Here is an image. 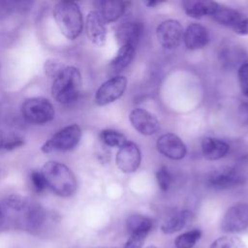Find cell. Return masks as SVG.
Instances as JSON below:
<instances>
[{"label":"cell","instance_id":"obj_4","mask_svg":"<svg viewBox=\"0 0 248 248\" xmlns=\"http://www.w3.org/2000/svg\"><path fill=\"white\" fill-rule=\"evenodd\" d=\"M21 114L28 122L42 125L53 120L55 109L49 100L43 97H33L22 103Z\"/></svg>","mask_w":248,"mask_h":248},{"label":"cell","instance_id":"obj_29","mask_svg":"<svg viewBox=\"0 0 248 248\" xmlns=\"http://www.w3.org/2000/svg\"><path fill=\"white\" fill-rule=\"evenodd\" d=\"M65 68L63 63L57 59H47L44 64V70L46 75L50 78H55L60 72Z\"/></svg>","mask_w":248,"mask_h":248},{"label":"cell","instance_id":"obj_39","mask_svg":"<svg viewBox=\"0 0 248 248\" xmlns=\"http://www.w3.org/2000/svg\"><path fill=\"white\" fill-rule=\"evenodd\" d=\"M4 137H3V135L1 134V132H0V149L1 148H3V144H4Z\"/></svg>","mask_w":248,"mask_h":248},{"label":"cell","instance_id":"obj_25","mask_svg":"<svg viewBox=\"0 0 248 248\" xmlns=\"http://www.w3.org/2000/svg\"><path fill=\"white\" fill-rule=\"evenodd\" d=\"M31 203L28 198L17 194L9 195L4 200L5 206L16 212H26Z\"/></svg>","mask_w":248,"mask_h":248},{"label":"cell","instance_id":"obj_16","mask_svg":"<svg viewBox=\"0 0 248 248\" xmlns=\"http://www.w3.org/2000/svg\"><path fill=\"white\" fill-rule=\"evenodd\" d=\"M97 12L101 15L105 22H114L118 20L125 12L126 3L120 0H101L95 2Z\"/></svg>","mask_w":248,"mask_h":248},{"label":"cell","instance_id":"obj_21","mask_svg":"<svg viewBox=\"0 0 248 248\" xmlns=\"http://www.w3.org/2000/svg\"><path fill=\"white\" fill-rule=\"evenodd\" d=\"M26 213V228L31 233H37L45 225L46 212L38 203H31Z\"/></svg>","mask_w":248,"mask_h":248},{"label":"cell","instance_id":"obj_24","mask_svg":"<svg viewBox=\"0 0 248 248\" xmlns=\"http://www.w3.org/2000/svg\"><path fill=\"white\" fill-rule=\"evenodd\" d=\"M100 139L107 146L119 148L128 141L125 135H123L121 132L110 129L103 130L100 133Z\"/></svg>","mask_w":248,"mask_h":248},{"label":"cell","instance_id":"obj_1","mask_svg":"<svg viewBox=\"0 0 248 248\" xmlns=\"http://www.w3.org/2000/svg\"><path fill=\"white\" fill-rule=\"evenodd\" d=\"M47 187L62 198L73 196L78 189V181L73 171L64 164L56 161L45 163L41 170Z\"/></svg>","mask_w":248,"mask_h":248},{"label":"cell","instance_id":"obj_28","mask_svg":"<svg viewBox=\"0 0 248 248\" xmlns=\"http://www.w3.org/2000/svg\"><path fill=\"white\" fill-rule=\"evenodd\" d=\"M156 178L159 188L165 192L170 188L173 181L172 174L167 166H162L158 169L156 172Z\"/></svg>","mask_w":248,"mask_h":248},{"label":"cell","instance_id":"obj_10","mask_svg":"<svg viewBox=\"0 0 248 248\" xmlns=\"http://www.w3.org/2000/svg\"><path fill=\"white\" fill-rule=\"evenodd\" d=\"M141 161V153L139 146L133 141H127L116 153L115 163L124 173L135 172Z\"/></svg>","mask_w":248,"mask_h":248},{"label":"cell","instance_id":"obj_18","mask_svg":"<svg viewBox=\"0 0 248 248\" xmlns=\"http://www.w3.org/2000/svg\"><path fill=\"white\" fill-rule=\"evenodd\" d=\"M202 155L206 160L215 161L225 157L229 150L230 145L219 139L206 137L202 141Z\"/></svg>","mask_w":248,"mask_h":248},{"label":"cell","instance_id":"obj_40","mask_svg":"<svg viewBox=\"0 0 248 248\" xmlns=\"http://www.w3.org/2000/svg\"><path fill=\"white\" fill-rule=\"evenodd\" d=\"M146 248H158V247H156V246H154V245H150V246H148V247H146Z\"/></svg>","mask_w":248,"mask_h":248},{"label":"cell","instance_id":"obj_13","mask_svg":"<svg viewBox=\"0 0 248 248\" xmlns=\"http://www.w3.org/2000/svg\"><path fill=\"white\" fill-rule=\"evenodd\" d=\"M85 32L87 38L93 45L97 46H103L105 45L107 36L106 22L96 10L90 11L86 16Z\"/></svg>","mask_w":248,"mask_h":248},{"label":"cell","instance_id":"obj_34","mask_svg":"<svg viewBox=\"0 0 248 248\" xmlns=\"http://www.w3.org/2000/svg\"><path fill=\"white\" fill-rule=\"evenodd\" d=\"M24 144V140L22 138L18 136H13L7 140V141L4 140L3 148L5 150H13L16 148H18Z\"/></svg>","mask_w":248,"mask_h":248},{"label":"cell","instance_id":"obj_15","mask_svg":"<svg viewBox=\"0 0 248 248\" xmlns=\"http://www.w3.org/2000/svg\"><path fill=\"white\" fill-rule=\"evenodd\" d=\"M183 40L188 49H200L208 44L209 34L204 26L199 23H192L183 32Z\"/></svg>","mask_w":248,"mask_h":248},{"label":"cell","instance_id":"obj_32","mask_svg":"<svg viewBox=\"0 0 248 248\" xmlns=\"http://www.w3.org/2000/svg\"><path fill=\"white\" fill-rule=\"evenodd\" d=\"M148 234L146 233H132L126 241L123 248H141Z\"/></svg>","mask_w":248,"mask_h":248},{"label":"cell","instance_id":"obj_20","mask_svg":"<svg viewBox=\"0 0 248 248\" xmlns=\"http://www.w3.org/2000/svg\"><path fill=\"white\" fill-rule=\"evenodd\" d=\"M136 48L133 46L125 45L121 46L115 55V57L109 63V73L114 76H118V74L124 71L133 61L135 57Z\"/></svg>","mask_w":248,"mask_h":248},{"label":"cell","instance_id":"obj_14","mask_svg":"<svg viewBox=\"0 0 248 248\" xmlns=\"http://www.w3.org/2000/svg\"><path fill=\"white\" fill-rule=\"evenodd\" d=\"M143 30L144 26L141 21L127 20L117 26L115 37L121 46L130 45L136 47L143 34Z\"/></svg>","mask_w":248,"mask_h":248},{"label":"cell","instance_id":"obj_19","mask_svg":"<svg viewBox=\"0 0 248 248\" xmlns=\"http://www.w3.org/2000/svg\"><path fill=\"white\" fill-rule=\"evenodd\" d=\"M182 5L185 13L190 17L202 18L204 16H212L219 4L207 0H185Z\"/></svg>","mask_w":248,"mask_h":248},{"label":"cell","instance_id":"obj_26","mask_svg":"<svg viewBox=\"0 0 248 248\" xmlns=\"http://www.w3.org/2000/svg\"><path fill=\"white\" fill-rule=\"evenodd\" d=\"M201 236L202 232L198 229H194L179 234L174 240V245L176 248H193Z\"/></svg>","mask_w":248,"mask_h":248},{"label":"cell","instance_id":"obj_37","mask_svg":"<svg viewBox=\"0 0 248 248\" xmlns=\"http://www.w3.org/2000/svg\"><path fill=\"white\" fill-rule=\"evenodd\" d=\"M4 220H5V213H4V210H3L2 206L0 205V228L3 226Z\"/></svg>","mask_w":248,"mask_h":248},{"label":"cell","instance_id":"obj_35","mask_svg":"<svg viewBox=\"0 0 248 248\" xmlns=\"http://www.w3.org/2000/svg\"><path fill=\"white\" fill-rule=\"evenodd\" d=\"M237 118L242 126H248V102H243L239 105Z\"/></svg>","mask_w":248,"mask_h":248},{"label":"cell","instance_id":"obj_12","mask_svg":"<svg viewBox=\"0 0 248 248\" xmlns=\"http://www.w3.org/2000/svg\"><path fill=\"white\" fill-rule=\"evenodd\" d=\"M130 122L135 130L143 136H151L158 132L160 122L151 112L143 108H135L130 112Z\"/></svg>","mask_w":248,"mask_h":248},{"label":"cell","instance_id":"obj_38","mask_svg":"<svg viewBox=\"0 0 248 248\" xmlns=\"http://www.w3.org/2000/svg\"><path fill=\"white\" fill-rule=\"evenodd\" d=\"M144 3H145V5H146L147 7L153 8V7L157 6L158 4H160L161 2H160V1H146V2H144Z\"/></svg>","mask_w":248,"mask_h":248},{"label":"cell","instance_id":"obj_31","mask_svg":"<svg viewBox=\"0 0 248 248\" xmlns=\"http://www.w3.org/2000/svg\"><path fill=\"white\" fill-rule=\"evenodd\" d=\"M238 82L242 93L248 97V63H242L237 71Z\"/></svg>","mask_w":248,"mask_h":248},{"label":"cell","instance_id":"obj_7","mask_svg":"<svg viewBox=\"0 0 248 248\" xmlns=\"http://www.w3.org/2000/svg\"><path fill=\"white\" fill-rule=\"evenodd\" d=\"M248 228V203L239 202L231 206L221 220V230L228 233L243 232Z\"/></svg>","mask_w":248,"mask_h":248},{"label":"cell","instance_id":"obj_3","mask_svg":"<svg viewBox=\"0 0 248 248\" xmlns=\"http://www.w3.org/2000/svg\"><path fill=\"white\" fill-rule=\"evenodd\" d=\"M53 18L61 33L69 40L77 39L83 28L79 6L73 1H60L53 8Z\"/></svg>","mask_w":248,"mask_h":248},{"label":"cell","instance_id":"obj_33","mask_svg":"<svg viewBox=\"0 0 248 248\" xmlns=\"http://www.w3.org/2000/svg\"><path fill=\"white\" fill-rule=\"evenodd\" d=\"M16 11V2L0 0V20L7 18L12 13Z\"/></svg>","mask_w":248,"mask_h":248},{"label":"cell","instance_id":"obj_30","mask_svg":"<svg viewBox=\"0 0 248 248\" xmlns=\"http://www.w3.org/2000/svg\"><path fill=\"white\" fill-rule=\"evenodd\" d=\"M30 181L33 190L37 193L43 192L47 187L45 176L41 170H33L30 174Z\"/></svg>","mask_w":248,"mask_h":248},{"label":"cell","instance_id":"obj_2","mask_svg":"<svg viewBox=\"0 0 248 248\" xmlns=\"http://www.w3.org/2000/svg\"><path fill=\"white\" fill-rule=\"evenodd\" d=\"M81 74L74 66H65L53 79L51 86L52 97L59 104L69 105L76 101L81 90Z\"/></svg>","mask_w":248,"mask_h":248},{"label":"cell","instance_id":"obj_17","mask_svg":"<svg viewBox=\"0 0 248 248\" xmlns=\"http://www.w3.org/2000/svg\"><path fill=\"white\" fill-rule=\"evenodd\" d=\"M194 214L192 211L184 209L171 214L161 225V231L165 234L177 232L187 227L193 220Z\"/></svg>","mask_w":248,"mask_h":248},{"label":"cell","instance_id":"obj_5","mask_svg":"<svg viewBox=\"0 0 248 248\" xmlns=\"http://www.w3.org/2000/svg\"><path fill=\"white\" fill-rule=\"evenodd\" d=\"M81 139V129L77 124L66 126L55 133L41 147L42 152L51 153L55 151H69L74 149Z\"/></svg>","mask_w":248,"mask_h":248},{"label":"cell","instance_id":"obj_9","mask_svg":"<svg viewBox=\"0 0 248 248\" xmlns=\"http://www.w3.org/2000/svg\"><path fill=\"white\" fill-rule=\"evenodd\" d=\"M156 37L163 47L173 49L183 39V27L176 19L164 20L156 28Z\"/></svg>","mask_w":248,"mask_h":248},{"label":"cell","instance_id":"obj_11","mask_svg":"<svg viewBox=\"0 0 248 248\" xmlns=\"http://www.w3.org/2000/svg\"><path fill=\"white\" fill-rule=\"evenodd\" d=\"M159 153L171 160H181L187 153V148L182 140L172 133H167L159 137L156 142Z\"/></svg>","mask_w":248,"mask_h":248},{"label":"cell","instance_id":"obj_6","mask_svg":"<svg viewBox=\"0 0 248 248\" xmlns=\"http://www.w3.org/2000/svg\"><path fill=\"white\" fill-rule=\"evenodd\" d=\"M246 181L245 174L234 167H224L211 172L206 183L209 187L217 190H226L243 185Z\"/></svg>","mask_w":248,"mask_h":248},{"label":"cell","instance_id":"obj_36","mask_svg":"<svg viewBox=\"0 0 248 248\" xmlns=\"http://www.w3.org/2000/svg\"><path fill=\"white\" fill-rule=\"evenodd\" d=\"M234 33L238 35H248V18H242L233 28Z\"/></svg>","mask_w":248,"mask_h":248},{"label":"cell","instance_id":"obj_8","mask_svg":"<svg viewBox=\"0 0 248 248\" xmlns=\"http://www.w3.org/2000/svg\"><path fill=\"white\" fill-rule=\"evenodd\" d=\"M127 86V79L123 76H114L106 80L97 89L95 94V103L100 106H107L119 99Z\"/></svg>","mask_w":248,"mask_h":248},{"label":"cell","instance_id":"obj_27","mask_svg":"<svg viewBox=\"0 0 248 248\" xmlns=\"http://www.w3.org/2000/svg\"><path fill=\"white\" fill-rule=\"evenodd\" d=\"M209 248H246V245L238 236L223 235L215 239Z\"/></svg>","mask_w":248,"mask_h":248},{"label":"cell","instance_id":"obj_22","mask_svg":"<svg viewBox=\"0 0 248 248\" xmlns=\"http://www.w3.org/2000/svg\"><path fill=\"white\" fill-rule=\"evenodd\" d=\"M218 23L233 28L243 17L242 15L232 8L218 5L214 14L211 16Z\"/></svg>","mask_w":248,"mask_h":248},{"label":"cell","instance_id":"obj_23","mask_svg":"<svg viewBox=\"0 0 248 248\" xmlns=\"http://www.w3.org/2000/svg\"><path fill=\"white\" fill-rule=\"evenodd\" d=\"M153 226L152 220L141 214L130 215L126 221L127 232L129 234L132 233H146L148 234Z\"/></svg>","mask_w":248,"mask_h":248}]
</instances>
